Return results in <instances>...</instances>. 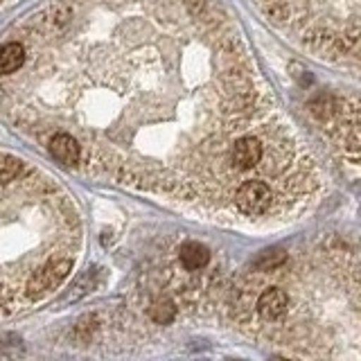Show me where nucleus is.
Returning a JSON list of instances; mask_svg holds the SVG:
<instances>
[{"mask_svg": "<svg viewBox=\"0 0 361 361\" xmlns=\"http://www.w3.org/2000/svg\"><path fill=\"white\" fill-rule=\"evenodd\" d=\"M305 50L361 71V0H257Z\"/></svg>", "mask_w": 361, "mask_h": 361, "instance_id": "1", "label": "nucleus"}, {"mask_svg": "<svg viewBox=\"0 0 361 361\" xmlns=\"http://www.w3.org/2000/svg\"><path fill=\"white\" fill-rule=\"evenodd\" d=\"M291 307V293L278 285H269L259 291L255 310L262 323H278Z\"/></svg>", "mask_w": 361, "mask_h": 361, "instance_id": "2", "label": "nucleus"}, {"mask_svg": "<svg viewBox=\"0 0 361 361\" xmlns=\"http://www.w3.org/2000/svg\"><path fill=\"white\" fill-rule=\"evenodd\" d=\"M48 152L66 167H77L82 163V142H79L73 133H54L48 142Z\"/></svg>", "mask_w": 361, "mask_h": 361, "instance_id": "3", "label": "nucleus"}, {"mask_svg": "<svg viewBox=\"0 0 361 361\" xmlns=\"http://www.w3.org/2000/svg\"><path fill=\"white\" fill-rule=\"evenodd\" d=\"M27 52L20 43H7L0 48V75H14L25 66Z\"/></svg>", "mask_w": 361, "mask_h": 361, "instance_id": "4", "label": "nucleus"}, {"mask_svg": "<svg viewBox=\"0 0 361 361\" xmlns=\"http://www.w3.org/2000/svg\"><path fill=\"white\" fill-rule=\"evenodd\" d=\"M178 259L188 271H201L208 264L210 253H208V248L199 242H185L178 251Z\"/></svg>", "mask_w": 361, "mask_h": 361, "instance_id": "5", "label": "nucleus"}, {"mask_svg": "<svg viewBox=\"0 0 361 361\" xmlns=\"http://www.w3.org/2000/svg\"><path fill=\"white\" fill-rule=\"evenodd\" d=\"M23 172V163L16 156L0 154V185H7L11 180H16Z\"/></svg>", "mask_w": 361, "mask_h": 361, "instance_id": "6", "label": "nucleus"}, {"mask_svg": "<svg viewBox=\"0 0 361 361\" xmlns=\"http://www.w3.org/2000/svg\"><path fill=\"white\" fill-rule=\"evenodd\" d=\"M287 262V253L280 248H269L262 255L257 257V269L259 271H276Z\"/></svg>", "mask_w": 361, "mask_h": 361, "instance_id": "7", "label": "nucleus"}, {"mask_svg": "<svg viewBox=\"0 0 361 361\" xmlns=\"http://www.w3.org/2000/svg\"><path fill=\"white\" fill-rule=\"evenodd\" d=\"M152 319L156 321V323H161V325H167L169 321L174 319V307L169 305L167 300H161V302H156L154 307H152Z\"/></svg>", "mask_w": 361, "mask_h": 361, "instance_id": "8", "label": "nucleus"}]
</instances>
